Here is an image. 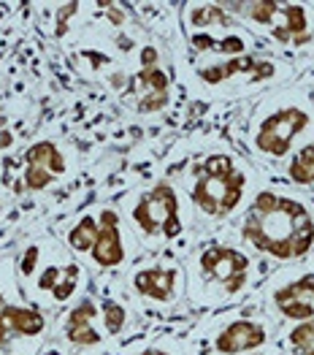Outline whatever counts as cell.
I'll return each mask as SVG.
<instances>
[{"label":"cell","instance_id":"cell-1","mask_svg":"<svg viewBox=\"0 0 314 355\" xmlns=\"http://www.w3.org/2000/svg\"><path fill=\"white\" fill-rule=\"evenodd\" d=\"M230 231L271 268L309 263L314 261V198L268 174Z\"/></svg>","mask_w":314,"mask_h":355},{"label":"cell","instance_id":"cell-2","mask_svg":"<svg viewBox=\"0 0 314 355\" xmlns=\"http://www.w3.org/2000/svg\"><path fill=\"white\" fill-rule=\"evenodd\" d=\"M268 177L255 160L230 144H206L184 160L176 182L190 196L200 236L230 228Z\"/></svg>","mask_w":314,"mask_h":355},{"label":"cell","instance_id":"cell-3","mask_svg":"<svg viewBox=\"0 0 314 355\" xmlns=\"http://www.w3.org/2000/svg\"><path fill=\"white\" fill-rule=\"evenodd\" d=\"M187 274V309L223 312L257 296L271 266L252 255L230 228L200 236L182 258Z\"/></svg>","mask_w":314,"mask_h":355},{"label":"cell","instance_id":"cell-4","mask_svg":"<svg viewBox=\"0 0 314 355\" xmlns=\"http://www.w3.org/2000/svg\"><path fill=\"white\" fill-rule=\"evenodd\" d=\"M139 312L122 277L101 274L92 288L55 315L52 342L65 355H116L136 334Z\"/></svg>","mask_w":314,"mask_h":355},{"label":"cell","instance_id":"cell-5","mask_svg":"<svg viewBox=\"0 0 314 355\" xmlns=\"http://www.w3.org/2000/svg\"><path fill=\"white\" fill-rule=\"evenodd\" d=\"M116 207L143 252L184 258L200 239L195 209L176 177L139 182L116 198Z\"/></svg>","mask_w":314,"mask_h":355},{"label":"cell","instance_id":"cell-6","mask_svg":"<svg viewBox=\"0 0 314 355\" xmlns=\"http://www.w3.org/2000/svg\"><path fill=\"white\" fill-rule=\"evenodd\" d=\"M244 155L265 174H277L287 157L306 141H314L312 87L290 82L255 98L244 119Z\"/></svg>","mask_w":314,"mask_h":355},{"label":"cell","instance_id":"cell-7","mask_svg":"<svg viewBox=\"0 0 314 355\" xmlns=\"http://www.w3.org/2000/svg\"><path fill=\"white\" fill-rule=\"evenodd\" d=\"M55 236L71 250L79 263L92 271V277H122L143 255L141 244L128 228L116 201L85 204L71 217L60 220Z\"/></svg>","mask_w":314,"mask_h":355},{"label":"cell","instance_id":"cell-8","mask_svg":"<svg viewBox=\"0 0 314 355\" xmlns=\"http://www.w3.org/2000/svg\"><path fill=\"white\" fill-rule=\"evenodd\" d=\"M14 268L25 298L52 318L85 296L95 279L55 234L30 236L17 250Z\"/></svg>","mask_w":314,"mask_h":355},{"label":"cell","instance_id":"cell-9","mask_svg":"<svg viewBox=\"0 0 314 355\" xmlns=\"http://www.w3.org/2000/svg\"><path fill=\"white\" fill-rule=\"evenodd\" d=\"M190 87L206 98H250L263 95L268 89L285 87L295 82V65L282 55H274L268 49H260L252 55L230 60H211V62H193Z\"/></svg>","mask_w":314,"mask_h":355},{"label":"cell","instance_id":"cell-10","mask_svg":"<svg viewBox=\"0 0 314 355\" xmlns=\"http://www.w3.org/2000/svg\"><path fill=\"white\" fill-rule=\"evenodd\" d=\"M230 14L274 55H304L314 49V3L228 0Z\"/></svg>","mask_w":314,"mask_h":355},{"label":"cell","instance_id":"cell-11","mask_svg":"<svg viewBox=\"0 0 314 355\" xmlns=\"http://www.w3.org/2000/svg\"><path fill=\"white\" fill-rule=\"evenodd\" d=\"M279 323L263 309L260 298H250L223 312H206L198 331L203 355H263L274 347Z\"/></svg>","mask_w":314,"mask_h":355},{"label":"cell","instance_id":"cell-12","mask_svg":"<svg viewBox=\"0 0 314 355\" xmlns=\"http://www.w3.org/2000/svg\"><path fill=\"white\" fill-rule=\"evenodd\" d=\"M179 28L195 62L241 58L265 49L223 3H182Z\"/></svg>","mask_w":314,"mask_h":355},{"label":"cell","instance_id":"cell-13","mask_svg":"<svg viewBox=\"0 0 314 355\" xmlns=\"http://www.w3.org/2000/svg\"><path fill=\"white\" fill-rule=\"evenodd\" d=\"M122 282L136 304L139 318H171L179 315V309H187V274L179 255L143 252L122 274Z\"/></svg>","mask_w":314,"mask_h":355},{"label":"cell","instance_id":"cell-14","mask_svg":"<svg viewBox=\"0 0 314 355\" xmlns=\"http://www.w3.org/2000/svg\"><path fill=\"white\" fill-rule=\"evenodd\" d=\"M257 298L279 326L314 320V261L271 268Z\"/></svg>","mask_w":314,"mask_h":355},{"label":"cell","instance_id":"cell-15","mask_svg":"<svg viewBox=\"0 0 314 355\" xmlns=\"http://www.w3.org/2000/svg\"><path fill=\"white\" fill-rule=\"evenodd\" d=\"M52 323L55 318L25 293L0 301V355H41L52 342Z\"/></svg>","mask_w":314,"mask_h":355},{"label":"cell","instance_id":"cell-16","mask_svg":"<svg viewBox=\"0 0 314 355\" xmlns=\"http://www.w3.org/2000/svg\"><path fill=\"white\" fill-rule=\"evenodd\" d=\"M73 152L60 139H35L22 152V187L28 193H46L71 174Z\"/></svg>","mask_w":314,"mask_h":355},{"label":"cell","instance_id":"cell-17","mask_svg":"<svg viewBox=\"0 0 314 355\" xmlns=\"http://www.w3.org/2000/svg\"><path fill=\"white\" fill-rule=\"evenodd\" d=\"M271 177L282 179L285 184H290V187H295V190H301V193H306V196L314 198V141L301 144L282 163V168L277 174H271Z\"/></svg>","mask_w":314,"mask_h":355},{"label":"cell","instance_id":"cell-18","mask_svg":"<svg viewBox=\"0 0 314 355\" xmlns=\"http://www.w3.org/2000/svg\"><path fill=\"white\" fill-rule=\"evenodd\" d=\"M116 355H193V345L190 339L173 331H160V334H146L139 339H130Z\"/></svg>","mask_w":314,"mask_h":355},{"label":"cell","instance_id":"cell-19","mask_svg":"<svg viewBox=\"0 0 314 355\" xmlns=\"http://www.w3.org/2000/svg\"><path fill=\"white\" fill-rule=\"evenodd\" d=\"M274 350L277 355H314V320L279 326Z\"/></svg>","mask_w":314,"mask_h":355},{"label":"cell","instance_id":"cell-20","mask_svg":"<svg viewBox=\"0 0 314 355\" xmlns=\"http://www.w3.org/2000/svg\"><path fill=\"white\" fill-rule=\"evenodd\" d=\"M312 101H314V87H312Z\"/></svg>","mask_w":314,"mask_h":355}]
</instances>
